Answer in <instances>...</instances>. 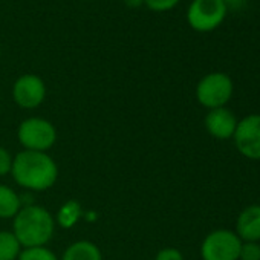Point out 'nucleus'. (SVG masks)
I'll return each mask as SVG.
<instances>
[{
    "instance_id": "nucleus-1",
    "label": "nucleus",
    "mask_w": 260,
    "mask_h": 260,
    "mask_svg": "<svg viewBox=\"0 0 260 260\" xmlns=\"http://www.w3.org/2000/svg\"><path fill=\"white\" fill-rule=\"evenodd\" d=\"M11 176L29 191H46L58 179V166L48 152L22 150L14 156Z\"/></svg>"
},
{
    "instance_id": "nucleus-2",
    "label": "nucleus",
    "mask_w": 260,
    "mask_h": 260,
    "mask_svg": "<svg viewBox=\"0 0 260 260\" xmlns=\"http://www.w3.org/2000/svg\"><path fill=\"white\" fill-rule=\"evenodd\" d=\"M55 231V219L42 205L22 207L13 222V233L23 248L46 246Z\"/></svg>"
},
{
    "instance_id": "nucleus-3",
    "label": "nucleus",
    "mask_w": 260,
    "mask_h": 260,
    "mask_svg": "<svg viewBox=\"0 0 260 260\" xmlns=\"http://www.w3.org/2000/svg\"><path fill=\"white\" fill-rule=\"evenodd\" d=\"M17 140L23 150L48 152L57 141V128L46 118L31 116L19 124Z\"/></svg>"
},
{
    "instance_id": "nucleus-4",
    "label": "nucleus",
    "mask_w": 260,
    "mask_h": 260,
    "mask_svg": "<svg viewBox=\"0 0 260 260\" xmlns=\"http://www.w3.org/2000/svg\"><path fill=\"white\" fill-rule=\"evenodd\" d=\"M234 93V83L225 72H210L196 86V100L205 109L225 107Z\"/></svg>"
},
{
    "instance_id": "nucleus-5",
    "label": "nucleus",
    "mask_w": 260,
    "mask_h": 260,
    "mask_svg": "<svg viewBox=\"0 0 260 260\" xmlns=\"http://www.w3.org/2000/svg\"><path fill=\"white\" fill-rule=\"evenodd\" d=\"M228 14L225 0H191L187 10V22L196 32L217 29Z\"/></svg>"
},
{
    "instance_id": "nucleus-6",
    "label": "nucleus",
    "mask_w": 260,
    "mask_h": 260,
    "mask_svg": "<svg viewBox=\"0 0 260 260\" xmlns=\"http://www.w3.org/2000/svg\"><path fill=\"white\" fill-rule=\"evenodd\" d=\"M242 240L231 230H214L205 236L201 245L202 260H239Z\"/></svg>"
},
{
    "instance_id": "nucleus-7",
    "label": "nucleus",
    "mask_w": 260,
    "mask_h": 260,
    "mask_svg": "<svg viewBox=\"0 0 260 260\" xmlns=\"http://www.w3.org/2000/svg\"><path fill=\"white\" fill-rule=\"evenodd\" d=\"M233 141L243 158L260 161V113H251L237 121Z\"/></svg>"
},
{
    "instance_id": "nucleus-8",
    "label": "nucleus",
    "mask_w": 260,
    "mask_h": 260,
    "mask_svg": "<svg viewBox=\"0 0 260 260\" xmlns=\"http://www.w3.org/2000/svg\"><path fill=\"white\" fill-rule=\"evenodd\" d=\"M13 98L14 103L26 110L37 109L43 104L46 98V84L36 74L20 75L13 86Z\"/></svg>"
},
{
    "instance_id": "nucleus-9",
    "label": "nucleus",
    "mask_w": 260,
    "mask_h": 260,
    "mask_svg": "<svg viewBox=\"0 0 260 260\" xmlns=\"http://www.w3.org/2000/svg\"><path fill=\"white\" fill-rule=\"evenodd\" d=\"M204 125L210 137L219 141H226L234 137L236 127H237V118L226 107L211 109L205 115Z\"/></svg>"
},
{
    "instance_id": "nucleus-10",
    "label": "nucleus",
    "mask_w": 260,
    "mask_h": 260,
    "mask_svg": "<svg viewBox=\"0 0 260 260\" xmlns=\"http://www.w3.org/2000/svg\"><path fill=\"white\" fill-rule=\"evenodd\" d=\"M242 242H258L260 240V205L252 204L245 207L236 220L234 231Z\"/></svg>"
},
{
    "instance_id": "nucleus-11",
    "label": "nucleus",
    "mask_w": 260,
    "mask_h": 260,
    "mask_svg": "<svg viewBox=\"0 0 260 260\" xmlns=\"http://www.w3.org/2000/svg\"><path fill=\"white\" fill-rule=\"evenodd\" d=\"M60 260H103V254L93 242L77 240L64 249Z\"/></svg>"
},
{
    "instance_id": "nucleus-12",
    "label": "nucleus",
    "mask_w": 260,
    "mask_h": 260,
    "mask_svg": "<svg viewBox=\"0 0 260 260\" xmlns=\"http://www.w3.org/2000/svg\"><path fill=\"white\" fill-rule=\"evenodd\" d=\"M20 210V194L14 188L0 184V219H14Z\"/></svg>"
},
{
    "instance_id": "nucleus-13",
    "label": "nucleus",
    "mask_w": 260,
    "mask_h": 260,
    "mask_svg": "<svg viewBox=\"0 0 260 260\" xmlns=\"http://www.w3.org/2000/svg\"><path fill=\"white\" fill-rule=\"evenodd\" d=\"M81 217H83L81 204L75 199H69L58 208V213L55 217V225H58L64 230H71L72 226H75L78 223V220Z\"/></svg>"
},
{
    "instance_id": "nucleus-14",
    "label": "nucleus",
    "mask_w": 260,
    "mask_h": 260,
    "mask_svg": "<svg viewBox=\"0 0 260 260\" xmlns=\"http://www.w3.org/2000/svg\"><path fill=\"white\" fill-rule=\"evenodd\" d=\"M23 246L13 231L0 230V260H17Z\"/></svg>"
},
{
    "instance_id": "nucleus-15",
    "label": "nucleus",
    "mask_w": 260,
    "mask_h": 260,
    "mask_svg": "<svg viewBox=\"0 0 260 260\" xmlns=\"http://www.w3.org/2000/svg\"><path fill=\"white\" fill-rule=\"evenodd\" d=\"M17 260H60V257L48 246H34L23 248Z\"/></svg>"
},
{
    "instance_id": "nucleus-16",
    "label": "nucleus",
    "mask_w": 260,
    "mask_h": 260,
    "mask_svg": "<svg viewBox=\"0 0 260 260\" xmlns=\"http://www.w3.org/2000/svg\"><path fill=\"white\" fill-rule=\"evenodd\" d=\"M239 260H260V243L258 242H242Z\"/></svg>"
},
{
    "instance_id": "nucleus-17",
    "label": "nucleus",
    "mask_w": 260,
    "mask_h": 260,
    "mask_svg": "<svg viewBox=\"0 0 260 260\" xmlns=\"http://www.w3.org/2000/svg\"><path fill=\"white\" fill-rule=\"evenodd\" d=\"M181 0H146V7L155 13H167L175 10Z\"/></svg>"
},
{
    "instance_id": "nucleus-18",
    "label": "nucleus",
    "mask_w": 260,
    "mask_h": 260,
    "mask_svg": "<svg viewBox=\"0 0 260 260\" xmlns=\"http://www.w3.org/2000/svg\"><path fill=\"white\" fill-rule=\"evenodd\" d=\"M13 161H14V156L10 153V150L5 149L4 146H0V178L11 175Z\"/></svg>"
},
{
    "instance_id": "nucleus-19",
    "label": "nucleus",
    "mask_w": 260,
    "mask_h": 260,
    "mask_svg": "<svg viewBox=\"0 0 260 260\" xmlns=\"http://www.w3.org/2000/svg\"><path fill=\"white\" fill-rule=\"evenodd\" d=\"M155 260H184V255L178 248L167 246V248H162L158 251Z\"/></svg>"
},
{
    "instance_id": "nucleus-20",
    "label": "nucleus",
    "mask_w": 260,
    "mask_h": 260,
    "mask_svg": "<svg viewBox=\"0 0 260 260\" xmlns=\"http://www.w3.org/2000/svg\"><path fill=\"white\" fill-rule=\"evenodd\" d=\"M122 2L130 10H140L146 5V0H122Z\"/></svg>"
},
{
    "instance_id": "nucleus-21",
    "label": "nucleus",
    "mask_w": 260,
    "mask_h": 260,
    "mask_svg": "<svg viewBox=\"0 0 260 260\" xmlns=\"http://www.w3.org/2000/svg\"><path fill=\"white\" fill-rule=\"evenodd\" d=\"M225 2H226V5H228V8L231 7V4L234 2V0H225Z\"/></svg>"
},
{
    "instance_id": "nucleus-22",
    "label": "nucleus",
    "mask_w": 260,
    "mask_h": 260,
    "mask_svg": "<svg viewBox=\"0 0 260 260\" xmlns=\"http://www.w3.org/2000/svg\"><path fill=\"white\" fill-rule=\"evenodd\" d=\"M0 57H2V45H0Z\"/></svg>"
}]
</instances>
